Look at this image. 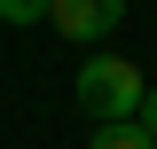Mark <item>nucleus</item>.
<instances>
[{"label":"nucleus","instance_id":"nucleus-4","mask_svg":"<svg viewBox=\"0 0 157 149\" xmlns=\"http://www.w3.org/2000/svg\"><path fill=\"white\" fill-rule=\"evenodd\" d=\"M0 24H16V32L24 24H47V0H0Z\"/></svg>","mask_w":157,"mask_h":149},{"label":"nucleus","instance_id":"nucleus-5","mask_svg":"<svg viewBox=\"0 0 157 149\" xmlns=\"http://www.w3.org/2000/svg\"><path fill=\"white\" fill-rule=\"evenodd\" d=\"M134 126H141V133L157 141V86H141V110H134Z\"/></svg>","mask_w":157,"mask_h":149},{"label":"nucleus","instance_id":"nucleus-3","mask_svg":"<svg viewBox=\"0 0 157 149\" xmlns=\"http://www.w3.org/2000/svg\"><path fill=\"white\" fill-rule=\"evenodd\" d=\"M86 149H157V141L134 126V118H110V126H94V141H86Z\"/></svg>","mask_w":157,"mask_h":149},{"label":"nucleus","instance_id":"nucleus-1","mask_svg":"<svg viewBox=\"0 0 157 149\" xmlns=\"http://www.w3.org/2000/svg\"><path fill=\"white\" fill-rule=\"evenodd\" d=\"M78 110L94 118V126L134 118V110H141V71H134L126 55H110V47H102V55H86V63H78Z\"/></svg>","mask_w":157,"mask_h":149},{"label":"nucleus","instance_id":"nucleus-2","mask_svg":"<svg viewBox=\"0 0 157 149\" xmlns=\"http://www.w3.org/2000/svg\"><path fill=\"white\" fill-rule=\"evenodd\" d=\"M47 24L63 39H110L126 24V0H47Z\"/></svg>","mask_w":157,"mask_h":149}]
</instances>
